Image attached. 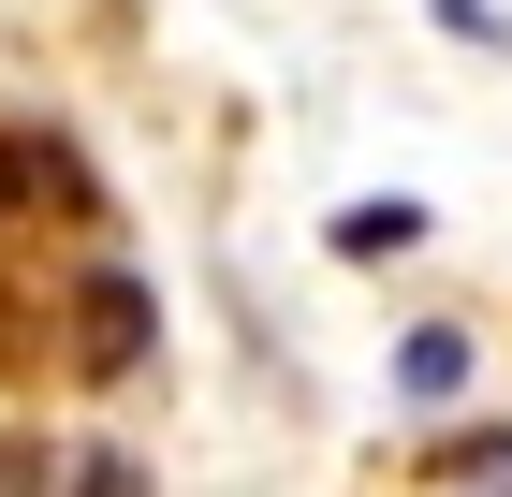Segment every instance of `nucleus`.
Segmentation results:
<instances>
[{"instance_id":"nucleus-5","label":"nucleus","mask_w":512,"mask_h":497,"mask_svg":"<svg viewBox=\"0 0 512 497\" xmlns=\"http://www.w3.org/2000/svg\"><path fill=\"white\" fill-rule=\"evenodd\" d=\"M0 497H44V454H0Z\"/></svg>"},{"instance_id":"nucleus-6","label":"nucleus","mask_w":512,"mask_h":497,"mask_svg":"<svg viewBox=\"0 0 512 497\" xmlns=\"http://www.w3.org/2000/svg\"><path fill=\"white\" fill-rule=\"evenodd\" d=\"M15 191H30V147H0V205H15Z\"/></svg>"},{"instance_id":"nucleus-1","label":"nucleus","mask_w":512,"mask_h":497,"mask_svg":"<svg viewBox=\"0 0 512 497\" xmlns=\"http://www.w3.org/2000/svg\"><path fill=\"white\" fill-rule=\"evenodd\" d=\"M74 322H88V337H74V366H88V381H118V366H147V322H161V307H147V278H118V264H103V278L74 293Z\"/></svg>"},{"instance_id":"nucleus-4","label":"nucleus","mask_w":512,"mask_h":497,"mask_svg":"<svg viewBox=\"0 0 512 497\" xmlns=\"http://www.w3.org/2000/svg\"><path fill=\"white\" fill-rule=\"evenodd\" d=\"M410 234H425L410 191H395V205H352V220H337V264H381V249H410Z\"/></svg>"},{"instance_id":"nucleus-3","label":"nucleus","mask_w":512,"mask_h":497,"mask_svg":"<svg viewBox=\"0 0 512 497\" xmlns=\"http://www.w3.org/2000/svg\"><path fill=\"white\" fill-rule=\"evenodd\" d=\"M454 381H469V337H454V322H425V337L395 351V395H425V410H439Z\"/></svg>"},{"instance_id":"nucleus-2","label":"nucleus","mask_w":512,"mask_h":497,"mask_svg":"<svg viewBox=\"0 0 512 497\" xmlns=\"http://www.w3.org/2000/svg\"><path fill=\"white\" fill-rule=\"evenodd\" d=\"M425 483H454V497H512V424H469V439H439V454H425Z\"/></svg>"}]
</instances>
